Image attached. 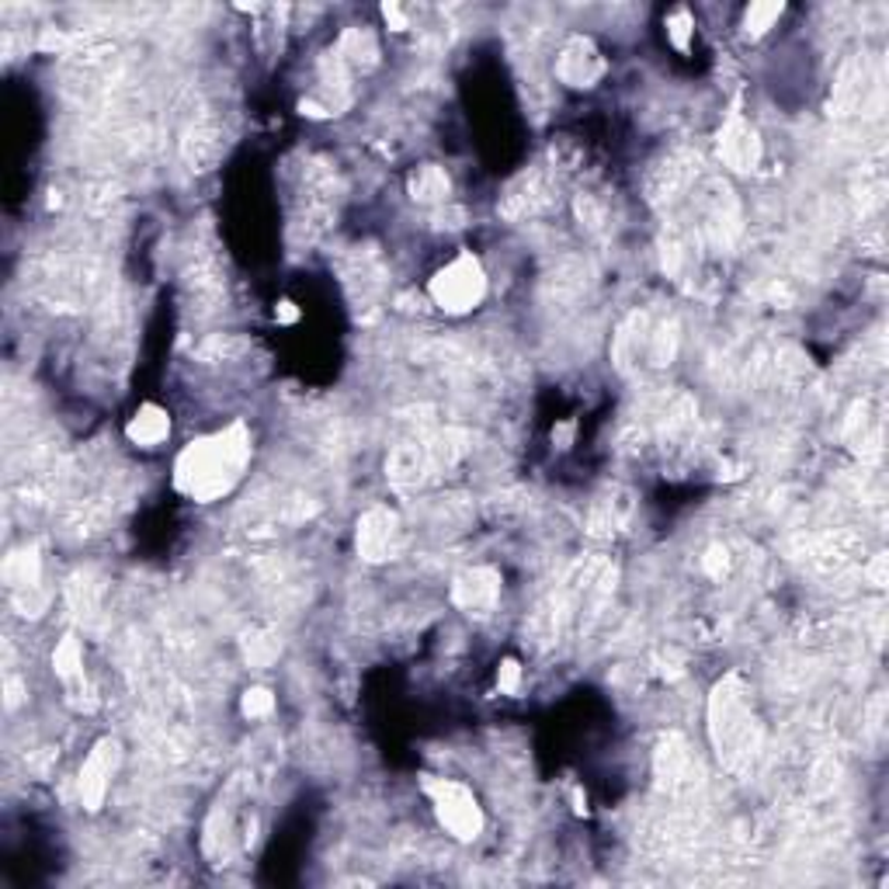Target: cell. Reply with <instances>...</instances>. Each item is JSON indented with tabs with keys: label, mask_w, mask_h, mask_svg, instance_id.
<instances>
[{
	"label": "cell",
	"mask_w": 889,
	"mask_h": 889,
	"mask_svg": "<svg viewBox=\"0 0 889 889\" xmlns=\"http://www.w3.org/2000/svg\"><path fill=\"white\" fill-rule=\"evenodd\" d=\"M716 147H719L723 168H730L734 174H754L761 164V136L737 112L723 123V129L716 136Z\"/></svg>",
	"instance_id": "obj_11"
},
{
	"label": "cell",
	"mask_w": 889,
	"mask_h": 889,
	"mask_svg": "<svg viewBox=\"0 0 889 889\" xmlns=\"http://www.w3.org/2000/svg\"><path fill=\"white\" fill-rule=\"evenodd\" d=\"M709 737L726 772H754L761 758V723L740 674H726L709 695Z\"/></svg>",
	"instance_id": "obj_2"
},
{
	"label": "cell",
	"mask_w": 889,
	"mask_h": 889,
	"mask_svg": "<svg viewBox=\"0 0 889 889\" xmlns=\"http://www.w3.org/2000/svg\"><path fill=\"white\" fill-rule=\"evenodd\" d=\"M240 713H244V719H268L275 713L272 689H265V684H254V689H247L244 695H240Z\"/></svg>",
	"instance_id": "obj_27"
},
{
	"label": "cell",
	"mask_w": 889,
	"mask_h": 889,
	"mask_svg": "<svg viewBox=\"0 0 889 889\" xmlns=\"http://www.w3.org/2000/svg\"><path fill=\"white\" fill-rule=\"evenodd\" d=\"M630 518V494L625 490H612L609 497H601L591 511V535L604 539L619 532V524Z\"/></svg>",
	"instance_id": "obj_23"
},
{
	"label": "cell",
	"mask_w": 889,
	"mask_h": 889,
	"mask_svg": "<svg viewBox=\"0 0 889 889\" xmlns=\"http://www.w3.org/2000/svg\"><path fill=\"white\" fill-rule=\"evenodd\" d=\"M126 438L139 449H157V444H164L171 438V414L164 407H157V403H143L126 424Z\"/></svg>",
	"instance_id": "obj_17"
},
{
	"label": "cell",
	"mask_w": 889,
	"mask_h": 889,
	"mask_svg": "<svg viewBox=\"0 0 889 889\" xmlns=\"http://www.w3.org/2000/svg\"><path fill=\"white\" fill-rule=\"evenodd\" d=\"M782 11H785L782 0H764V4H751V8H747V14H743V32L751 35V38L764 35L782 18Z\"/></svg>",
	"instance_id": "obj_25"
},
{
	"label": "cell",
	"mask_w": 889,
	"mask_h": 889,
	"mask_svg": "<svg viewBox=\"0 0 889 889\" xmlns=\"http://www.w3.org/2000/svg\"><path fill=\"white\" fill-rule=\"evenodd\" d=\"M604 70H609V64H604L601 49L591 43L588 35L567 38V43H563V49H559V56H556V77L567 88L588 91V88H594L598 80L604 77Z\"/></svg>",
	"instance_id": "obj_10"
},
{
	"label": "cell",
	"mask_w": 889,
	"mask_h": 889,
	"mask_svg": "<svg viewBox=\"0 0 889 889\" xmlns=\"http://www.w3.org/2000/svg\"><path fill=\"white\" fill-rule=\"evenodd\" d=\"M868 580H873V588H886V556H873V563H868Z\"/></svg>",
	"instance_id": "obj_33"
},
{
	"label": "cell",
	"mask_w": 889,
	"mask_h": 889,
	"mask_svg": "<svg viewBox=\"0 0 889 889\" xmlns=\"http://www.w3.org/2000/svg\"><path fill=\"white\" fill-rule=\"evenodd\" d=\"M858 550H862L858 535L827 532V535H817L810 545H806V563H810V567L820 570V574H841L855 563Z\"/></svg>",
	"instance_id": "obj_14"
},
{
	"label": "cell",
	"mask_w": 889,
	"mask_h": 889,
	"mask_svg": "<svg viewBox=\"0 0 889 889\" xmlns=\"http://www.w3.org/2000/svg\"><path fill=\"white\" fill-rule=\"evenodd\" d=\"M275 320H278V323H296V320H299V310H296V302L281 299L278 307H275Z\"/></svg>",
	"instance_id": "obj_34"
},
{
	"label": "cell",
	"mask_w": 889,
	"mask_h": 889,
	"mask_svg": "<svg viewBox=\"0 0 889 889\" xmlns=\"http://www.w3.org/2000/svg\"><path fill=\"white\" fill-rule=\"evenodd\" d=\"M500 598V574L494 567H470L452 580V604L470 615H487Z\"/></svg>",
	"instance_id": "obj_13"
},
{
	"label": "cell",
	"mask_w": 889,
	"mask_h": 889,
	"mask_svg": "<svg viewBox=\"0 0 889 889\" xmlns=\"http://www.w3.org/2000/svg\"><path fill=\"white\" fill-rule=\"evenodd\" d=\"M879 108V73L865 53L847 59L841 67L834 88V112L838 115H873Z\"/></svg>",
	"instance_id": "obj_6"
},
{
	"label": "cell",
	"mask_w": 889,
	"mask_h": 889,
	"mask_svg": "<svg viewBox=\"0 0 889 889\" xmlns=\"http://www.w3.org/2000/svg\"><path fill=\"white\" fill-rule=\"evenodd\" d=\"M483 296H487V272H483L480 257L473 251L455 254L449 265L438 268L428 281V299L449 316L473 313L483 302Z\"/></svg>",
	"instance_id": "obj_4"
},
{
	"label": "cell",
	"mask_w": 889,
	"mask_h": 889,
	"mask_svg": "<svg viewBox=\"0 0 889 889\" xmlns=\"http://www.w3.org/2000/svg\"><path fill=\"white\" fill-rule=\"evenodd\" d=\"M251 428L244 420L227 424L222 431L188 441L174 459V487L188 500L212 504L227 497L251 466Z\"/></svg>",
	"instance_id": "obj_1"
},
{
	"label": "cell",
	"mask_w": 889,
	"mask_h": 889,
	"mask_svg": "<svg viewBox=\"0 0 889 889\" xmlns=\"http://www.w3.org/2000/svg\"><path fill=\"white\" fill-rule=\"evenodd\" d=\"M570 441H574V424H559L553 431V444L556 449H570Z\"/></svg>",
	"instance_id": "obj_35"
},
{
	"label": "cell",
	"mask_w": 889,
	"mask_h": 889,
	"mask_svg": "<svg viewBox=\"0 0 889 889\" xmlns=\"http://www.w3.org/2000/svg\"><path fill=\"white\" fill-rule=\"evenodd\" d=\"M382 18H386V25L393 28V32H407L411 28V22H407V11H403L400 4H382Z\"/></svg>",
	"instance_id": "obj_32"
},
{
	"label": "cell",
	"mask_w": 889,
	"mask_h": 889,
	"mask_svg": "<svg viewBox=\"0 0 889 889\" xmlns=\"http://www.w3.org/2000/svg\"><path fill=\"white\" fill-rule=\"evenodd\" d=\"M678 355V323L654 313H633L615 334V361L622 372L663 369Z\"/></svg>",
	"instance_id": "obj_3"
},
{
	"label": "cell",
	"mask_w": 889,
	"mask_h": 889,
	"mask_svg": "<svg viewBox=\"0 0 889 889\" xmlns=\"http://www.w3.org/2000/svg\"><path fill=\"white\" fill-rule=\"evenodd\" d=\"M358 556L366 563H386L400 553L403 545V521L386 504H376L366 515L358 518Z\"/></svg>",
	"instance_id": "obj_7"
},
{
	"label": "cell",
	"mask_w": 889,
	"mask_h": 889,
	"mask_svg": "<svg viewBox=\"0 0 889 889\" xmlns=\"http://www.w3.org/2000/svg\"><path fill=\"white\" fill-rule=\"evenodd\" d=\"M702 570L709 574L713 580H723L726 570H730V553H726L723 545H713V550L702 556Z\"/></svg>",
	"instance_id": "obj_31"
},
{
	"label": "cell",
	"mask_w": 889,
	"mask_h": 889,
	"mask_svg": "<svg viewBox=\"0 0 889 889\" xmlns=\"http://www.w3.org/2000/svg\"><path fill=\"white\" fill-rule=\"evenodd\" d=\"M424 793L431 796L435 817L444 827V834H452L455 841H476L483 834V810L466 782L424 778Z\"/></svg>",
	"instance_id": "obj_5"
},
{
	"label": "cell",
	"mask_w": 889,
	"mask_h": 889,
	"mask_svg": "<svg viewBox=\"0 0 889 889\" xmlns=\"http://www.w3.org/2000/svg\"><path fill=\"white\" fill-rule=\"evenodd\" d=\"M844 438H847V444H852V452H858L862 459L879 455V449H882V417L873 407V400H858L855 407L847 411Z\"/></svg>",
	"instance_id": "obj_15"
},
{
	"label": "cell",
	"mask_w": 889,
	"mask_h": 889,
	"mask_svg": "<svg viewBox=\"0 0 889 889\" xmlns=\"http://www.w3.org/2000/svg\"><path fill=\"white\" fill-rule=\"evenodd\" d=\"M222 150H227V139H222L219 126L206 123V118L192 123L185 139H181V157H185V164L192 171H209L222 157Z\"/></svg>",
	"instance_id": "obj_16"
},
{
	"label": "cell",
	"mask_w": 889,
	"mask_h": 889,
	"mask_svg": "<svg viewBox=\"0 0 889 889\" xmlns=\"http://www.w3.org/2000/svg\"><path fill=\"white\" fill-rule=\"evenodd\" d=\"M244 654H247V660L254 663V667H268L275 657H278V643L272 639V636H247L244 639Z\"/></svg>",
	"instance_id": "obj_28"
},
{
	"label": "cell",
	"mask_w": 889,
	"mask_h": 889,
	"mask_svg": "<svg viewBox=\"0 0 889 889\" xmlns=\"http://www.w3.org/2000/svg\"><path fill=\"white\" fill-rule=\"evenodd\" d=\"M4 580L11 594L43 588V556H38L35 545H25V550H18L4 559Z\"/></svg>",
	"instance_id": "obj_19"
},
{
	"label": "cell",
	"mask_w": 889,
	"mask_h": 889,
	"mask_svg": "<svg viewBox=\"0 0 889 889\" xmlns=\"http://www.w3.org/2000/svg\"><path fill=\"white\" fill-rule=\"evenodd\" d=\"M692 185V160L681 157V153H671L663 160V164L654 171V181H650V192L654 198H674L678 192H684Z\"/></svg>",
	"instance_id": "obj_21"
},
{
	"label": "cell",
	"mask_w": 889,
	"mask_h": 889,
	"mask_svg": "<svg viewBox=\"0 0 889 889\" xmlns=\"http://www.w3.org/2000/svg\"><path fill=\"white\" fill-rule=\"evenodd\" d=\"M53 671H56V678H64V681L80 678V671H84V650H80V639L77 636H64V639L56 643Z\"/></svg>",
	"instance_id": "obj_24"
},
{
	"label": "cell",
	"mask_w": 889,
	"mask_h": 889,
	"mask_svg": "<svg viewBox=\"0 0 889 889\" xmlns=\"http://www.w3.org/2000/svg\"><path fill=\"white\" fill-rule=\"evenodd\" d=\"M654 775H657V789L667 796H684L695 789L698 782V761L692 758L689 743H684L678 734H667L657 743L654 754Z\"/></svg>",
	"instance_id": "obj_8"
},
{
	"label": "cell",
	"mask_w": 889,
	"mask_h": 889,
	"mask_svg": "<svg viewBox=\"0 0 889 889\" xmlns=\"http://www.w3.org/2000/svg\"><path fill=\"white\" fill-rule=\"evenodd\" d=\"M407 192L420 206H441L452 195V177L444 168L438 164H420L411 177H407Z\"/></svg>",
	"instance_id": "obj_18"
},
{
	"label": "cell",
	"mask_w": 889,
	"mask_h": 889,
	"mask_svg": "<svg viewBox=\"0 0 889 889\" xmlns=\"http://www.w3.org/2000/svg\"><path fill=\"white\" fill-rule=\"evenodd\" d=\"M337 53L340 59L351 67V70H372L379 64V43L369 28H345L340 32V43H337Z\"/></svg>",
	"instance_id": "obj_20"
},
{
	"label": "cell",
	"mask_w": 889,
	"mask_h": 889,
	"mask_svg": "<svg viewBox=\"0 0 889 889\" xmlns=\"http://www.w3.org/2000/svg\"><path fill=\"white\" fill-rule=\"evenodd\" d=\"M553 206V181L545 171H524L518 174L508 192L500 195L497 201V212L511 222H521V219H532L539 216L542 209Z\"/></svg>",
	"instance_id": "obj_9"
},
{
	"label": "cell",
	"mask_w": 889,
	"mask_h": 889,
	"mask_svg": "<svg viewBox=\"0 0 889 889\" xmlns=\"http://www.w3.org/2000/svg\"><path fill=\"white\" fill-rule=\"evenodd\" d=\"M230 838H233V823H230V813L222 810V803H219L206 820V834H201V852H206V858L212 865H227Z\"/></svg>",
	"instance_id": "obj_22"
},
{
	"label": "cell",
	"mask_w": 889,
	"mask_h": 889,
	"mask_svg": "<svg viewBox=\"0 0 889 889\" xmlns=\"http://www.w3.org/2000/svg\"><path fill=\"white\" fill-rule=\"evenodd\" d=\"M497 689L500 695H518L521 692V663L515 657H504L497 667Z\"/></svg>",
	"instance_id": "obj_29"
},
{
	"label": "cell",
	"mask_w": 889,
	"mask_h": 889,
	"mask_svg": "<svg viewBox=\"0 0 889 889\" xmlns=\"http://www.w3.org/2000/svg\"><path fill=\"white\" fill-rule=\"evenodd\" d=\"M577 219L584 222L588 230H601V222H604V209H601V201L594 195H577Z\"/></svg>",
	"instance_id": "obj_30"
},
{
	"label": "cell",
	"mask_w": 889,
	"mask_h": 889,
	"mask_svg": "<svg viewBox=\"0 0 889 889\" xmlns=\"http://www.w3.org/2000/svg\"><path fill=\"white\" fill-rule=\"evenodd\" d=\"M667 38H671V46L689 53L692 49V38H695V18L689 8H674L667 14Z\"/></svg>",
	"instance_id": "obj_26"
},
{
	"label": "cell",
	"mask_w": 889,
	"mask_h": 889,
	"mask_svg": "<svg viewBox=\"0 0 889 889\" xmlns=\"http://www.w3.org/2000/svg\"><path fill=\"white\" fill-rule=\"evenodd\" d=\"M118 758H123V754H118V740H112V737L97 740L91 747L84 767H80V803H84L88 813H97L101 806H105Z\"/></svg>",
	"instance_id": "obj_12"
}]
</instances>
